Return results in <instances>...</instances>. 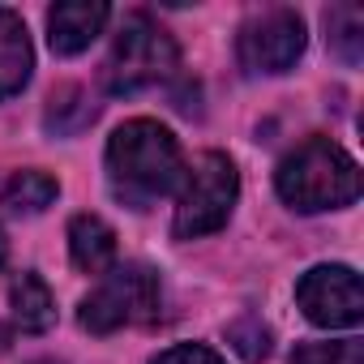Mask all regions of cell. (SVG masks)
<instances>
[{"mask_svg": "<svg viewBox=\"0 0 364 364\" xmlns=\"http://www.w3.org/2000/svg\"><path fill=\"white\" fill-rule=\"evenodd\" d=\"M69 253L73 266L86 274H107L116 262V232L99 219V215H77L69 223Z\"/></svg>", "mask_w": 364, "mask_h": 364, "instance_id": "10", "label": "cell"}, {"mask_svg": "<svg viewBox=\"0 0 364 364\" xmlns=\"http://www.w3.org/2000/svg\"><path fill=\"white\" fill-rule=\"evenodd\" d=\"M304 18L296 9H262L240 26L236 39V56L245 65V73H287L300 56H304Z\"/></svg>", "mask_w": 364, "mask_h": 364, "instance_id": "6", "label": "cell"}, {"mask_svg": "<svg viewBox=\"0 0 364 364\" xmlns=\"http://www.w3.org/2000/svg\"><path fill=\"white\" fill-rule=\"evenodd\" d=\"M5 253H9V245H5V232H0V262H5Z\"/></svg>", "mask_w": 364, "mask_h": 364, "instance_id": "18", "label": "cell"}, {"mask_svg": "<svg viewBox=\"0 0 364 364\" xmlns=\"http://www.w3.org/2000/svg\"><path fill=\"white\" fill-rule=\"evenodd\" d=\"M60 185L48 176V171H14L5 180V189H0V206H9L18 215H39L56 202Z\"/></svg>", "mask_w": 364, "mask_h": 364, "instance_id": "12", "label": "cell"}, {"mask_svg": "<svg viewBox=\"0 0 364 364\" xmlns=\"http://www.w3.org/2000/svg\"><path fill=\"white\" fill-rule=\"evenodd\" d=\"M180 52H176V39L141 9H133L120 31H116V43H112V56H107V69H103V82L112 95H137L146 86H159L171 77Z\"/></svg>", "mask_w": 364, "mask_h": 364, "instance_id": "3", "label": "cell"}, {"mask_svg": "<svg viewBox=\"0 0 364 364\" xmlns=\"http://www.w3.org/2000/svg\"><path fill=\"white\" fill-rule=\"evenodd\" d=\"M326 31H330V48H334L347 65H360V48H364V18H360V9L334 5V9L326 14Z\"/></svg>", "mask_w": 364, "mask_h": 364, "instance_id": "13", "label": "cell"}, {"mask_svg": "<svg viewBox=\"0 0 364 364\" xmlns=\"http://www.w3.org/2000/svg\"><path fill=\"white\" fill-rule=\"evenodd\" d=\"M236 193H240V176H236V163L219 150H206L189 176H185V193H180V206H176V236L180 240H198V236H210L228 223L232 206H236Z\"/></svg>", "mask_w": 364, "mask_h": 364, "instance_id": "5", "label": "cell"}, {"mask_svg": "<svg viewBox=\"0 0 364 364\" xmlns=\"http://www.w3.org/2000/svg\"><path fill=\"white\" fill-rule=\"evenodd\" d=\"M279 198L296 210H338L360 198V167L330 137L300 141L274 171Z\"/></svg>", "mask_w": 364, "mask_h": 364, "instance_id": "2", "label": "cell"}, {"mask_svg": "<svg viewBox=\"0 0 364 364\" xmlns=\"http://www.w3.org/2000/svg\"><path fill=\"white\" fill-rule=\"evenodd\" d=\"M107 14L112 9L103 5V0H69V5H56L48 14V43H52V52L56 56L86 52L99 39V31L107 26Z\"/></svg>", "mask_w": 364, "mask_h": 364, "instance_id": "8", "label": "cell"}, {"mask_svg": "<svg viewBox=\"0 0 364 364\" xmlns=\"http://www.w3.org/2000/svg\"><path fill=\"white\" fill-rule=\"evenodd\" d=\"M9 304H14V321L26 334H43L56 321V300H52V291L39 274H18L14 287H9Z\"/></svg>", "mask_w": 364, "mask_h": 364, "instance_id": "11", "label": "cell"}, {"mask_svg": "<svg viewBox=\"0 0 364 364\" xmlns=\"http://www.w3.org/2000/svg\"><path fill=\"white\" fill-rule=\"evenodd\" d=\"M154 364H223V360L210 347H202V343H176V347L159 351Z\"/></svg>", "mask_w": 364, "mask_h": 364, "instance_id": "17", "label": "cell"}, {"mask_svg": "<svg viewBox=\"0 0 364 364\" xmlns=\"http://www.w3.org/2000/svg\"><path fill=\"white\" fill-rule=\"evenodd\" d=\"M159 304H163V291H159V274L150 266H137V262L112 266L99 279V287L82 300V326L90 334H112L124 326L154 321Z\"/></svg>", "mask_w": 364, "mask_h": 364, "instance_id": "4", "label": "cell"}, {"mask_svg": "<svg viewBox=\"0 0 364 364\" xmlns=\"http://www.w3.org/2000/svg\"><path fill=\"white\" fill-rule=\"evenodd\" d=\"M35 364H56V360H35Z\"/></svg>", "mask_w": 364, "mask_h": 364, "instance_id": "19", "label": "cell"}, {"mask_svg": "<svg viewBox=\"0 0 364 364\" xmlns=\"http://www.w3.org/2000/svg\"><path fill=\"white\" fill-rule=\"evenodd\" d=\"M31 65H35V52H31L26 22L14 9H0V99H9L26 86Z\"/></svg>", "mask_w": 364, "mask_h": 364, "instance_id": "9", "label": "cell"}, {"mask_svg": "<svg viewBox=\"0 0 364 364\" xmlns=\"http://www.w3.org/2000/svg\"><path fill=\"white\" fill-rule=\"evenodd\" d=\"M291 364H364V343H360V338L304 343V347L291 351Z\"/></svg>", "mask_w": 364, "mask_h": 364, "instance_id": "15", "label": "cell"}, {"mask_svg": "<svg viewBox=\"0 0 364 364\" xmlns=\"http://www.w3.org/2000/svg\"><path fill=\"white\" fill-rule=\"evenodd\" d=\"M180 176H185L180 146L159 120H129L112 133L107 180H112V193L124 206H133V210L154 206L159 198H167L176 189Z\"/></svg>", "mask_w": 364, "mask_h": 364, "instance_id": "1", "label": "cell"}, {"mask_svg": "<svg viewBox=\"0 0 364 364\" xmlns=\"http://www.w3.org/2000/svg\"><path fill=\"white\" fill-rule=\"evenodd\" d=\"M95 116H99V107L86 99V90L65 86V90H56V95H52L48 129H56V133H77V129H82V124H90Z\"/></svg>", "mask_w": 364, "mask_h": 364, "instance_id": "14", "label": "cell"}, {"mask_svg": "<svg viewBox=\"0 0 364 364\" xmlns=\"http://www.w3.org/2000/svg\"><path fill=\"white\" fill-rule=\"evenodd\" d=\"M296 304L313 326H355L364 317V287L351 266H313L296 283Z\"/></svg>", "mask_w": 364, "mask_h": 364, "instance_id": "7", "label": "cell"}, {"mask_svg": "<svg viewBox=\"0 0 364 364\" xmlns=\"http://www.w3.org/2000/svg\"><path fill=\"white\" fill-rule=\"evenodd\" d=\"M232 338H236V351H240L245 360H262V355L270 351V334H266V326H262L257 317L236 321V326H232Z\"/></svg>", "mask_w": 364, "mask_h": 364, "instance_id": "16", "label": "cell"}]
</instances>
